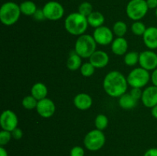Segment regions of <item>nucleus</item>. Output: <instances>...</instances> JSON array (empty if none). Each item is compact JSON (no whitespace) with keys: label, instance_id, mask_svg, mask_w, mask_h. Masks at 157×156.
<instances>
[{"label":"nucleus","instance_id":"obj_1","mask_svg":"<svg viewBox=\"0 0 157 156\" xmlns=\"http://www.w3.org/2000/svg\"><path fill=\"white\" fill-rule=\"evenodd\" d=\"M127 79L120 71L113 70L107 73L104 79V91L111 97H121L126 93L128 87Z\"/></svg>","mask_w":157,"mask_h":156},{"label":"nucleus","instance_id":"obj_2","mask_svg":"<svg viewBox=\"0 0 157 156\" xmlns=\"http://www.w3.org/2000/svg\"><path fill=\"white\" fill-rule=\"evenodd\" d=\"M87 17L84 16L79 12H73L67 15L64 20V28L69 34L72 35H84L88 27Z\"/></svg>","mask_w":157,"mask_h":156},{"label":"nucleus","instance_id":"obj_3","mask_svg":"<svg viewBox=\"0 0 157 156\" xmlns=\"http://www.w3.org/2000/svg\"><path fill=\"white\" fill-rule=\"evenodd\" d=\"M20 6L14 2H6L0 8V21L4 25L11 26L18 21L21 15Z\"/></svg>","mask_w":157,"mask_h":156},{"label":"nucleus","instance_id":"obj_4","mask_svg":"<svg viewBox=\"0 0 157 156\" xmlns=\"http://www.w3.org/2000/svg\"><path fill=\"white\" fill-rule=\"evenodd\" d=\"M97 44H98L93 36L84 34L77 39L75 45V51L81 58H89L97 50Z\"/></svg>","mask_w":157,"mask_h":156},{"label":"nucleus","instance_id":"obj_5","mask_svg":"<svg viewBox=\"0 0 157 156\" xmlns=\"http://www.w3.org/2000/svg\"><path fill=\"white\" fill-rule=\"evenodd\" d=\"M147 0H130L126 7L127 15L133 21H140L148 12Z\"/></svg>","mask_w":157,"mask_h":156},{"label":"nucleus","instance_id":"obj_6","mask_svg":"<svg viewBox=\"0 0 157 156\" xmlns=\"http://www.w3.org/2000/svg\"><path fill=\"white\" fill-rule=\"evenodd\" d=\"M127 79L128 84L132 88H143L148 84L151 76L148 70L140 67L132 70Z\"/></svg>","mask_w":157,"mask_h":156},{"label":"nucleus","instance_id":"obj_7","mask_svg":"<svg viewBox=\"0 0 157 156\" xmlns=\"http://www.w3.org/2000/svg\"><path fill=\"white\" fill-rule=\"evenodd\" d=\"M106 138L101 130L93 129L87 133L84 139V145L87 150L96 151L104 147Z\"/></svg>","mask_w":157,"mask_h":156},{"label":"nucleus","instance_id":"obj_8","mask_svg":"<svg viewBox=\"0 0 157 156\" xmlns=\"http://www.w3.org/2000/svg\"><path fill=\"white\" fill-rule=\"evenodd\" d=\"M45 19L50 21H58L61 19L64 14V9L62 5L56 1H49L42 9Z\"/></svg>","mask_w":157,"mask_h":156},{"label":"nucleus","instance_id":"obj_9","mask_svg":"<svg viewBox=\"0 0 157 156\" xmlns=\"http://www.w3.org/2000/svg\"><path fill=\"white\" fill-rule=\"evenodd\" d=\"M93 37L97 44L100 45H108L113 41V32L107 26H101L94 31Z\"/></svg>","mask_w":157,"mask_h":156},{"label":"nucleus","instance_id":"obj_10","mask_svg":"<svg viewBox=\"0 0 157 156\" xmlns=\"http://www.w3.org/2000/svg\"><path fill=\"white\" fill-rule=\"evenodd\" d=\"M18 119L17 115L10 110L2 112L0 117V125L2 130L12 132L18 127Z\"/></svg>","mask_w":157,"mask_h":156},{"label":"nucleus","instance_id":"obj_11","mask_svg":"<svg viewBox=\"0 0 157 156\" xmlns=\"http://www.w3.org/2000/svg\"><path fill=\"white\" fill-rule=\"evenodd\" d=\"M139 64L145 70H154L157 68V54L152 50H144L140 54Z\"/></svg>","mask_w":157,"mask_h":156},{"label":"nucleus","instance_id":"obj_12","mask_svg":"<svg viewBox=\"0 0 157 156\" xmlns=\"http://www.w3.org/2000/svg\"><path fill=\"white\" fill-rule=\"evenodd\" d=\"M36 110L40 116L47 119V118L52 117L55 114L56 106H55V102L52 99L46 97L38 101Z\"/></svg>","mask_w":157,"mask_h":156},{"label":"nucleus","instance_id":"obj_13","mask_svg":"<svg viewBox=\"0 0 157 156\" xmlns=\"http://www.w3.org/2000/svg\"><path fill=\"white\" fill-rule=\"evenodd\" d=\"M143 104L147 108H153L157 105V87L150 86L143 91L141 97Z\"/></svg>","mask_w":157,"mask_h":156},{"label":"nucleus","instance_id":"obj_14","mask_svg":"<svg viewBox=\"0 0 157 156\" xmlns=\"http://www.w3.org/2000/svg\"><path fill=\"white\" fill-rule=\"evenodd\" d=\"M109 56L104 50H96L89 58V62L95 68H104L108 64Z\"/></svg>","mask_w":157,"mask_h":156},{"label":"nucleus","instance_id":"obj_15","mask_svg":"<svg viewBox=\"0 0 157 156\" xmlns=\"http://www.w3.org/2000/svg\"><path fill=\"white\" fill-rule=\"evenodd\" d=\"M143 39L145 45L150 50L157 49V28L154 26L147 28L143 35Z\"/></svg>","mask_w":157,"mask_h":156},{"label":"nucleus","instance_id":"obj_16","mask_svg":"<svg viewBox=\"0 0 157 156\" xmlns=\"http://www.w3.org/2000/svg\"><path fill=\"white\" fill-rule=\"evenodd\" d=\"M93 100L90 95L87 93H78L74 98V104L75 107L80 110H87L91 107Z\"/></svg>","mask_w":157,"mask_h":156},{"label":"nucleus","instance_id":"obj_17","mask_svg":"<svg viewBox=\"0 0 157 156\" xmlns=\"http://www.w3.org/2000/svg\"><path fill=\"white\" fill-rule=\"evenodd\" d=\"M128 42L124 37H117L111 43V50L114 54L118 56L125 55L127 53Z\"/></svg>","mask_w":157,"mask_h":156},{"label":"nucleus","instance_id":"obj_18","mask_svg":"<svg viewBox=\"0 0 157 156\" xmlns=\"http://www.w3.org/2000/svg\"><path fill=\"white\" fill-rule=\"evenodd\" d=\"M31 95L38 101L46 98L48 95V88L43 83H36L31 89Z\"/></svg>","mask_w":157,"mask_h":156},{"label":"nucleus","instance_id":"obj_19","mask_svg":"<svg viewBox=\"0 0 157 156\" xmlns=\"http://www.w3.org/2000/svg\"><path fill=\"white\" fill-rule=\"evenodd\" d=\"M137 101L130 95V93H126L119 97V105L124 110H132L136 106Z\"/></svg>","mask_w":157,"mask_h":156},{"label":"nucleus","instance_id":"obj_20","mask_svg":"<svg viewBox=\"0 0 157 156\" xmlns=\"http://www.w3.org/2000/svg\"><path fill=\"white\" fill-rule=\"evenodd\" d=\"M87 18L89 25L94 28L102 26L105 21L104 15L100 12H93L89 16L87 17Z\"/></svg>","mask_w":157,"mask_h":156},{"label":"nucleus","instance_id":"obj_21","mask_svg":"<svg viewBox=\"0 0 157 156\" xmlns=\"http://www.w3.org/2000/svg\"><path fill=\"white\" fill-rule=\"evenodd\" d=\"M81 58L76 53L71 54L67 61V67L70 70H77L81 67Z\"/></svg>","mask_w":157,"mask_h":156},{"label":"nucleus","instance_id":"obj_22","mask_svg":"<svg viewBox=\"0 0 157 156\" xmlns=\"http://www.w3.org/2000/svg\"><path fill=\"white\" fill-rule=\"evenodd\" d=\"M20 9H21V14L27 16H33L34 14L38 10L35 3L32 1H25L19 5Z\"/></svg>","mask_w":157,"mask_h":156},{"label":"nucleus","instance_id":"obj_23","mask_svg":"<svg viewBox=\"0 0 157 156\" xmlns=\"http://www.w3.org/2000/svg\"><path fill=\"white\" fill-rule=\"evenodd\" d=\"M140 54L136 51H130L127 52L124 56V63L126 65L133 67L139 63Z\"/></svg>","mask_w":157,"mask_h":156},{"label":"nucleus","instance_id":"obj_24","mask_svg":"<svg viewBox=\"0 0 157 156\" xmlns=\"http://www.w3.org/2000/svg\"><path fill=\"white\" fill-rule=\"evenodd\" d=\"M127 32V25L124 21H118L113 26V32L117 37H124Z\"/></svg>","mask_w":157,"mask_h":156},{"label":"nucleus","instance_id":"obj_25","mask_svg":"<svg viewBox=\"0 0 157 156\" xmlns=\"http://www.w3.org/2000/svg\"><path fill=\"white\" fill-rule=\"evenodd\" d=\"M38 102V101L33 96L30 95V96H26L25 97L23 98L22 101H21V105L26 110H31L36 109Z\"/></svg>","mask_w":157,"mask_h":156},{"label":"nucleus","instance_id":"obj_26","mask_svg":"<svg viewBox=\"0 0 157 156\" xmlns=\"http://www.w3.org/2000/svg\"><path fill=\"white\" fill-rule=\"evenodd\" d=\"M94 124L97 129L103 131V130L105 129L107 127V125H108V118H107L105 115L99 114L98 116H97L96 118H95Z\"/></svg>","mask_w":157,"mask_h":156},{"label":"nucleus","instance_id":"obj_27","mask_svg":"<svg viewBox=\"0 0 157 156\" xmlns=\"http://www.w3.org/2000/svg\"><path fill=\"white\" fill-rule=\"evenodd\" d=\"M147 28L146 27L144 23H143L140 21H134V23H133L131 26L132 32L135 35H137V36H143L145 33Z\"/></svg>","mask_w":157,"mask_h":156},{"label":"nucleus","instance_id":"obj_28","mask_svg":"<svg viewBox=\"0 0 157 156\" xmlns=\"http://www.w3.org/2000/svg\"><path fill=\"white\" fill-rule=\"evenodd\" d=\"M93 12V6L88 2H84L78 6V12L85 17L89 16Z\"/></svg>","mask_w":157,"mask_h":156},{"label":"nucleus","instance_id":"obj_29","mask_svg":"<svg viewBox=\"0 0 157 156\" xmlns=\"http://www.w3.org/2000/svg\"><path fill=\"white\" fill-rule=\"evenodd\" d=\"M80 70H81V73L82 74V76H85V77H89L94 73L95 67L90 62H87L84 63L81 65Z\"/></svg>","mask_w":157,"mask_h":156},{"label":"nucleus","instance_id":"obj_30","mask_svg":"<svg viewBox=\"0 0 157 156\" xmlns=\"http://www.w3.org/2000/svg\"><path fill=\"white\" fill-rule=\"evenodd\" d=\"M12 137V136L11 132L6 131V130H2L0 132V145L4 146V145H7L10 142Z\"/></svg>","mask_w":157,"mask_h":156},{"label":"nucleus","instance_id":"obj_31","mask_svg":"<svg viewBox=\"0 0 157 156\" xmlns=\"http://www.w3.org/2000/svg\"><path fill=\"white\" fill-rule=\"evenodd\" d=\"M84 149L81 146L73 147L70 152L71 156H84Z\"/></svg>","mask_w":157,"mask_h":156},{"label":"nucleus","instance_id":"obj_32","mask_svg":"<svg viewBox=\"0 0 157 156\" xmlns=\"http://www.w3.org/2000/svg\"><path fill=\"white\" fill-rule=\"evenodd\" d=\"M130 93L134 99H136V100H139L142 97L143 91L141 90V88H132Z\"/></svg>","mask_w":157,"mask_h":156},{"label":"nucleus","instance_id":"obj_33","mask_svg":"<svg viewBox=\"0 0 157 156\" xmlns=\"http://www.w3.org/2000/svg\"><path fill=\"white\" fill-rule=\"evenodd\" d=\"M12 132V138H13L14 139H15V140H19V139H21L23 136L22 130H21V128H18V127H17L16 128H15L12 132Z\"/></svg>","mask_w":157,"mask_h":156},{"label":"nucleus","instance_id":"obj_34","mask_svg":"<svg viewBox=\"0 0 157 156\" xmlns=\"http://www.w3.org/2000/svg\"><path fill=\"white\" fill-rule=\"evenodd\" d=\"M33 17L35 20H38V21H41L43 19H45V17H44L42 9H38L36 12L34 14Z\"/></svg>","mask_w":157,"mask_h":156},{"label":"nucleus","instance_id":"obj_35","mask_svg":"<svg viewBox=\"0 0 157 156\" xmlns=\"http://www.w3.org/2000/svg\"><path fill=\"white\" fill-rule=\"evenodd\" d=\"M144 156H157V148H152L148 149Z\"/></svg>","mask_w":157,"mask_h":156},{"label":"nucleus","instance_id":"obj_36","mask_svg":"<svg viewBox=\"0 0 157 156\" xmlns=\"http://www.w3.org/2000/svg\"><path fill=\"white\" fill-rule=\"evenodd\" d=\"M149 9H154L157 8V0H147Z\"/></svg>","mask_w":157,"mask_h":156},{"label":"nucleus","instance_id":"obj_37","mask_svg":"<svg viewBox=\"0 0 157 156\" xmlns=\"http://www.w3.org/2000/svg\"><path fill=\"white\" fill-rule=\"evenodd\" d=\"M151 80L153 83V86H156L157 87V68L155 69L153 71L151 75Z\"/></svg>","mask_w":157,"mask_h":156},{"label":"nucleus","instance_id":"obj_38","mask_svg":"<svg viewBox=\"0 0 157 156\" xmlns=\"http://www.w3.org/2000/svg\"><path fill=\"white\" fill-rule=\"evenodd\" d=\"M0 156H9L7 151L3 146L0 147Z\"/></svg>","mask_w":157,"mask_h":156},{"label":"nucleus","instance_id":"obj_39","mask_svg":"<svg viewBox=\"0 0 157 156\" xmlns=\"http://www.w3.org/2000/svg\"><path fill=\"white\" fill-rule=\"evenodd\" d=\"M151 113H152V116H153L155 119H157V105L152 108Z\"/></svg>","mask_w":157,"mask_h":156},{"label":"nucleus","instance_id":"obj_40","mask_svg":"<svg viewBox=\"0 0 157 156\" xmlns=\"http://www.w3.org/2000/svg\"><path fill=\"white\" fill-rule=\"evenodd\" d=\"M155 14H156V16L157 17V8L156 9V12H155Z\"/></svg>","mask_w":157,"mask_h":156}]
</instances>
